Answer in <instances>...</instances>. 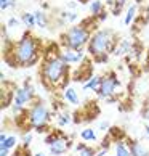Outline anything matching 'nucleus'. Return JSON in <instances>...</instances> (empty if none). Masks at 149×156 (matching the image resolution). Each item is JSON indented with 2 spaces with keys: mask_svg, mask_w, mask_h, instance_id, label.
Instances as JSON below:
<instances>
[{
  "mask_svg": "<svg viewBox=\"0 0 149 156\" xmlns=\"http://www.w3.org/2000/svg\"><path fill=\"white\" fill-rule=\"evenodd\" d=\"M71 79V68L61 58L40 61V82L47 90H64Z\"/></svg>",
  "mask_w": 149,
  "mask_h": 156,
  "instance_id": "f257e3e1",
  "label": "nucleus"
},
{
  "mask_svg": "<svg viewBox=\"0 0 149 156\" xmlns=\"http://www.w3.org/2000/svg\"><path fill=\"white\" fill-rule=\"evenodd\" d=\"M15 56L19 68H31L42 61L43 48L40 47V39L34 36L31 31L24 32L15 44Z\"/></svg>",
  "mask_w": 149,
  "mask_h": 156,
  "instance_id": "f03ea898",
  "label": "nucleus"
},
{
  "mask_svg": "<svg viewBox=\"0 0 149 156\" xmlns=\"http://www.w3.org/2000/svg\"><path fill=\"white\" fill-rule=\"evenodd\" d=\"M117 44L119 40L112 29H98L96 32L91 34L87 50L90 58L96 60V58H101V56H106L107 53H114Z\"/></svg>",
  "mask_w": 149,
  "mask_h": 156,
  "instance_id": "7ed1b4c3",
  "label": "nucleus"
},
{
  "mask_svg": "<svg viewBox=\"0 0 149 156\" xmlns=\"http://www.w3.org/2000/svg\"><path fill=\"white\" fill-rule=\"evenodd\" d=\"M90 39H91V32L87 27L82 24H76L61 34L59 45L63 48H72V50L83 51V48L88 45Z\"/></svg>",
  "mask_w": 149,
  "mask_h": 156,
  "instance_id": "20e7f679",
  "label": "nucleus"
},
{
  "mask_svg": "<svg viewBox=\"0 0 149 156\" xmlns=\"http://www.w3.org/2000/svg\"><path fill=\"white\" fill-rule=\"evenodd\" d=\"M29 118H31L32 129H37V127H42V126H48L50 124L51 114H50L48 106L37 98V100L32 101V105L29 108Z\"/></svg>",
  "mask_w": 149,
  "mask_h": 156,
  "instance_id": "39448f33",
  "label": "nucleus"
},
{
  "mask_svg": "<svg viewBox=\"0 0 149 156\" xmlns=\"http://www.w3.org/2000/svg\"><path fill=\"white\" fill-rule=\"evenodd\" d=\"M120 87V80L117 77V74L114 71H109L106 76H103V80H101V85H100V90L96 92V95L100 98H107V97H112L116 95V90Z\"/></svg>",
  "mask_w": 149,
  "mask_h": 156,
  "instance_id": "423d86ee",
  "label": "nucleus"
},
{
  "mask_svg": "<svg viewBox=\"0 0 149 156\" xmlns=\"http://www.w3.org/2000/svg\"><path fill=\"white\" fill-rule=\"evenodd\" d=\"M100 114V108H98V103L96 101H88L80 111H76L72 114L74 118V122L80 124V122H91L98 118Z\"/></svg>",
  "mask_w": 149,
  "mask_h": 156,
  "instance_id": "0eeeda50",
  "label": "nucleus"
},
{
  "mask_svg": "<svg viewBox=\"0 0 149 156\" xmlns=\"http://www.w3.org/2000/svg\"><path fill=\"white\" fill-rule=\"evenodd\" d=\"M93 60H90L88 56L85 58L82 63H80V68H77L76 71L72 73V80L76 82H80V84H85L93 77Z\"/></svg>",
  "mask_w": 149,
  "mask_h": 156,
  "instance_id": "6e6552de",
  "label": "nucleus"
},
{
  "mask_svg": "<svg viewBox=\"0 0 149 156\" xmlns=\"http://www.w3.org/2000/svg\"><path fill=\"white\" fill-rule=\"evenodd\" d=\"M69 148H71V138L67 137V135H64V134H61V135L48 147L51 156H61V154L67 153V150H69Z\"/></svg>",
  "mask_w": 149,
  "mask_h": 156,
  "instance_id": "1a4fd4ad",
  "label": "nucleus"
},
{
  "mask_svg": "<svg viewBox=\"0 0 149 156\" xmlns=\"http://www.w3.org/2000/svg\"><path fill=\"white\" fill-rule=\"evenodd\" d=\"M59 58L66 63V65H79L82 63L87 55L83 51H79V50H72V48H63L61 47V53H59Z\"/></svg>",
  "mask_w": 149,
  "mask_h": 156,
  "instance_id": "9d476101",
  "label": "nucleus"
},
{
  "mask_svg": "<svg viewBox=\"0 0 149 156\" xmlns=\"http://www.w3.org/2000/svg\"><path fill=\"white\" fill-rule=\"evenodd\" d=\"M127 145L130 148V154L131 156H149V151H147V148L143 145L141 142L138 140H131V138H127Z\"/></svg>",
  "mask_w": 149,
  "mask_h": 156,
  "instance_id": "9b49d317",
  "label": "nucleus"
},
{
  "mask_svg": "<svg viewBox=\"0 0 149 156\" xmlns=\"http://www.w3.org/2000/svg\"><path fill=\"white\" fill-rule=\"evenodd\" d=\"M131 47H133V42H131V40L122 39V40H119L117 47H116V50H114V55H116V56H124V55L130 53Z\"/></svg>",
  "mask_w": 149,
  "mask_h": 156,
  "instance_id": "f8f14e48",
  "label": "nucleus"
},
{
  "mask_svg": "<svg viewBox=\"0 0 149 156\" xmlns=\"http://www.w3.org/2000/svg\"><path fill=\"white\" fill-rule=\"evenodd\" d=\"M63 98H64V101H67V103H69V105H72V106H77L79 103H80L77 90L72 89V87H67V89L63 90Z\"/></svg>",
  "mask_w": 149,
  "mask_h": 156,
  "instance_id": "ddd939ff",
  "label": "nucleus"
},
{
  "mask_svg": "<svg viewBox=\"0 0 149 156\" xmlns=\"http://www.w3.org/2000/svg\"><path fill=\"white\" fill-rule=\"evenodd\" d=\"M71 122H74L72 114H71V113H67L66 109H63V111L56 113V124H58L59 127H64V126L71 124Z\"/></svg>",
  "mask_w": 149,
  "mask_h": 156,
  "instance_id": "4468645a",
  "label": "nucleus"
},
{
  "mask_svg": "<svg viewBox=\"0 0 149 156\" xmlns=\"http://www.w3.org/2000/svg\"><path fill=\"white\" fill-rule=\"evenodd\" d=\"M101 80H103V76H98V74H95V76L91 77L88 82H85L82 87H83V90H93V92H98V90H100V85H101Z\"/></svg>",
  "mask_w": 149,
  "mask_h": 156,
  "instance_id": "2eb2a0df",
  "label": "nucleus"
},
{
  "mask_svg": "<svg viewBox=\"0 0 149 156\" xmlns=\"http://www.w3.org/2000/svg\"><path fill=\"white\" fill-rule=\"evenodd\" d=\"M76 156H95L96 154V150L93 147H88L85 143H77L76 145Z\"/></svg>",
  "mask_w": 149,
  "mask_h": 156,
  "instance_id": "dca6fc26",
  "label": "nucleus"
},
{
  "mask_svg": "<svg viewBox=\"0 0 149 156\" xmlns=\"http://www.w3.org/2000/svg\"><path fill=\"white\" fill-rule=\"evenodd\" d=\"M136 10H138L136 3H131L130 7L127 8V13H125V18H124V24L125 26H130L131 23L136 20Z\"/></svg>",
  "mask_w": 149,
  "mask_h": 156,
  "instance_id": "f3484780",
  "label": "nucleus"
},
{
  "mask_svg": "<svg viewBox=\"0 0 149 156\" xmlns=\"http://www.w3.org/2000/svg\"><path fill=\"white\" fill-rule=\"evenodd\" d=\"M21 21H22V24H24L29 31L32 29V27L37 26L36 15H34V13H27V11H26V13H22V15H21Z\"/></svg>",
  "mask_w": 149,
  "mask_h": 156,
  "instance_id": "a211bd4d",
  "label": "nucleus"
},
{
  "mask_svg": "<svg viewBox=\"0 0 149 156\" xmlns=\"http://www.w3.org/2000/svg\"><path fill=\"white\" fill-rule=\"evenodd\" d=\"M114 147H116V154L117 156H131L130 154V148H128V145H127V142H125V140L116 142V143H114Z\"/></svg>",
  "mask_w": 149,
  "mask_h": 156,
  "instance_id": "6ab92c4d",
  "label": "nucleus"
},
{
  "mask_svg": "<svg viewBox=\"0 0 149 156\" xmlns=\"http://www.w3.org/2000/svg\"><path fill=\"white\" fill-rule=\"evenodd\" d=\"M90 11H91V16H98L104 11V3L103 0H91L90 2Z\"/></svg>",
  "mask_w": 149,
  "mask_h": 156,
  "instance_id": "aec40b11",
  "label": "nucleus"
},
{
  "mask_svg": "<svg viewBox=\"0 0 149 156\" xmlns=\"http://www.w3.org/2000/svg\"><path fill=\"white\" fill-rule=\"evenodd\" d=\"M80 138H82L83 142H96L98 140V135H96V132L91 129V127H87V129H83L80 132Z\"/></svg>",
  "mask_w": 149,
  "mask_h": 156,
  "instance_id": "412c9836",
  "label": "nucleus"
},
{
  "mask_svg": "<svg viewBox=\"0 0 149 156\" xmlns=\"http://www.w3.org/2000/svg\"><path fill=\"white\" fill-rule=\"evenodd\" d=\"M34 15H36V23H37V27H40V29L47 27V24H48V18H47V15H45V11H42V10H37V11H34Z\"/></svg>",
  "mask_w": 149,
  "mask_h": 156,
  "instance_id": "4be33fe9",
  "label": "nucleus"
},
{
  "mask_svg": "<svg viewBox=\"0 0 149 156\" xmlns=\"http://www.w3.org/2000/svg\"><path fill=\"white\" fill-rule=\"evenodd\" d=\"M107 134L111 135V138L114 140V143L120 142V140H125V134H124V130L120 129V127H111Z\"/></svg>",
  "mask_w": 149,
  "mask_h": 156,
  "instance_id": "5701e85b",
  "label": "nucleus"
},
{
  "mask_svg": "<svg viewBox=\"0 0 149 156\" xmlns=\"http://www.w3.org/2000/svg\"><path fill=\"white\" fill-rule=\"evenodd\" d=\"M61 20H63V24H66V23H76L79 20V15L76 13V11H63V13L59 15Z\"/></svg>",
  "mask_w": 149,
  "mask_h": 156,
  "instance_id": "b1692460",
  "label": "nucleus"
},
{
  "mask_svg": "<svg viewBox=\"0 0 149 156\" xmlns=\"http://www.w3.org/2000/svg\"><path fill=\"white\" fill-rule=\"evenodd\" d=\"M16 143H18V138L16 135H8V138L5 140V143H0V150L5 148V150H11L16 147Z\"/></svg>",
  "mask_w": 149,
  "mask_h": 156,
  "instance_id": "393cba45",
  "label": "nucleus"
},
{
  "mask_svg": "<svg viewBox=\"0 0 149 156\" xmlns=\"http://www.w3.org/2000/svg\"><path fill=\"white\" fill-rule=\"evenodd\" d=\"M21 20H18L16 16H11V18L7 21V27H10V29H15V27H18L19 24H21Z\"/></svg>",
  "mask_w": 149,
  "mask_h": 156,
  "instance_id": "a878e982",
  "label": "nucleus"
},
{
  "mask_svg": "<svg viewBox=\"0 0 149 156\" xmlns=\"http://www.w3.org/2000/svg\"><path fill=\"white\" fill-rule=\"evenodd\" d=\"M32 142V132H22V145L24 147H29Z\"/></svg>",
  "mask_w": 149,
  "mask_h": 156,
  "instance_id": "bb28decb",
  "label": "nucleus"
},
{
  "mask_svg": "<svg viewBox=\"0 0 149 156\" xmlns=\"http://www.w3.org/2000/svg\"><path fill=\"white\" fill-rule=\"evenodd\" d=\"M15 3H16V0H0V10L5 11V10H8L10 7H13Z\"/></svg>",
  "mask_w": 149,
  "mask_h": 156,
  "instance_id": "cd10ccee",
  "label": "nucleus"
},
{
  "mask_svg": "<svg viewBox=\"0 0 149 156\" xmlns=\"http://www.w3.org/2000/svg\"><path fill=\"white\" fill-rule=\"evenodd\" d=\"M111 143H114V140L111 138V135L107 134V135H106L104 138H103V142H101V148H104V150H109Z\"/></svg>",
  "mask_w": 149,
  "mask_h": 156,
  "instance_id": "c85d7f7f",
  "label": "nucleus"
},
{
  "mask_svg": "<svg viewBox=\"0 0 149 156\" xmlns=\"http://www.w3.org/2000/svg\"><path fill=\"white\" fill-rule=\"evenodd\" d=\"M109 129H111L109 121H101V122H100V130H103V132H109Z\"/></svg>",
  "mask_w": 149,
  "mask_h": 156,
  "instance_id": "c756f323",
  "label": "nucleus"
},
{
  "mask_svg": "<svg viewBox=\"0 0 149 156\" xmlns=\"http://www.w3.org/2000/svg\"><path fill=\"white\" fill-rule=\"evenodd\" d=\"M107 16H109V13H107V11L104 10L101 15H98V16H96V18H98V21H100V23H103V21H106V20H107Z\"/></svg>",
  "mask_w": 149,
  "mask_h": 156,
  "instance_id": "7c9ffc66",
  "label": "nucleus"
},
{
  "mask_svg": "<svg viewBox=\"0 0 149 156\" xmlns=\"http://www.w3.org/2000/svg\"><path fill=\"white\" fill-rule=\"evenodd\" d=\"M141 116H143V119L149 121V106H144V108H143V111H141Z\"/></svg>",
  "mask_w": 149,
  "mask_h": 156,
  "instance_id": "2f4dec72",
  "label": "nucleus"
},
{
  "mask_svg": "<svg viewBox=\"0 0 149 156\" xmlns=\"http://www.w3.org/2000/svg\"><path fill=\"white\" fill-rule=\"evenodd\" d=\"M95 156H107V150H104V148H101L98 153H96Z\"/></svg>",
  "mask_w": 149,
  "mask_h": 156,
  "instance_id": "473e14b6",
  "label": "nucleus"
},
{
  "mask_svg": "<svg viewBox=\"0 0 149 156\" xmlns=\"http://www.w3.org/2000/svg\"><path fill=\"white\" fill-rule=\"evenodd\" d=\"M21 151H22V150L19 148V150H18V151H16L13 156H22V154H21ZM24 156H32V154H31V151H26V154H24Z\"/></svg>",
  "mask_w": 149,
  "mask_h": 156,
  "instance_id": "72a5a7b5",
  "label": "nucleus"
},
{
  "mask_svg": "<svg viewBox=\"0 0 149 156\" xmlns=\"http://www.w3.org/2000/svg\"><path fill=\"white\" fill-rule=\"evenodd\" d=\"M8 138V135L5 134V132H2V135H0V143H5V140Z\"/></svg>",
  "mask_w": 149,
  "mask_h": 156,
  "instance_id": "f704fd0d",
  "label": "nucleus"
},
{
  "mask_svg": "<svg viewBox=\"0 0 149 156\" xmlns=\"http://www.w3.org/2000/svg\"><path fill=\"white\" fill-rule=\"evenodd\" d=\"M8 153H10V150H5V148L0 150V156H8Z\"/></svg>",
  "mask_w": 149,
  "mask_h": 156,
  "instance_id": "c9c22d12",
  "label": "nucleus"
},
{
  "mask_svg": "<svg viewBox=\"0 0 149 156\" xmlns=\"http://www.w3.org/2000/svg\"><path fill=\"white\" fill-rule=\"evenodd\" d=\"M34 156H47V154H45L43 151H37L36 154H34Z\"/></svg>",
  "mask_w": 149,
  "mask_h": 156,
  "instance_id": "e433bc0d",
  "label": "nucleus"
},
{
  "mask_svg": "<svg viewBox=\"0 0 149 156\" xmlns=\"http://www.w3.org/2000/svg\"><path fill=\"white\" fill-rule=\"evenodd\" d=\"M144 130H146V135L149 137V126H144Z\"/></svg>",
  "mask_w": 149,
  "mask_h": 156,
  "instance_id": "4c0bfd02",
  "label": "nucleus"
},
{
  "mask_svg": "<svg viewBox=\"0 0 149 156\" xmlns=\"http://www.w3.org/2000/svg\"><path fill=\"white\" fill-rule=\"evenodd\" d=\"M80 3H87V2H91V0H79Z\"/></svg>",
  "mask_w": 149,
  "mask_h": 156,
  "instance_id": "58836bf2",
  "label": "nucleus"
},
{
  "mask_svg": "<svg viewBox=\"0 0 149 156\" xmlns=\"http://www.w3.org/2000/svg\"><path fill=\"white\" fill-rule=\"evenodd\" d=\"M116 156H117V154H116Z\"/></svg>",
  "mask_w": 149,
  "mask_h": 156,
  "instance_id": "ea45409f",
  "label": "nucleus"
}]
</instances>
